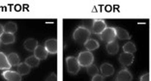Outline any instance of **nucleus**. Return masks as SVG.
I'll use <instances>...</instances> for the list:
<instances>
[{"mask_svg": "<svg viewBox=\"0 0 151 81\" xmlns=\"http://www.w3.org/2000/svg\"><path fill=\"white\" fill-rule=\"evenodd\" d=\"M10 68H11V66H10V64L8 62L7 56L3 52H0V70H8Z\"/></svg>", "mask_w": 151, "mask_h": 81, "instance_id": "f3484780", "label": "nucleus"}, {"mask_svg": "<svg viewBox=\"0 0 151 81\" xmlns=\"http://www.w3.org/2000/svg\"><path fill=\"white\" fill-rule=\"evenodd\" d=\"M0 45H1V41H0Z\"/></svg>", "mask_w": 151, "mask_h": 81, "instance_id": "cd10ccee", "label": "nucleus"}, {"mask_svg": "<svg viewBox=\"0 0 151 81\" xmlns=\"http://www.w3.org/2000/svg\"><path fill=\"white\" fill-rule=\"evenodd\" d=\"M0 41H1V43H4V45H10V43H14L16 41V37L14 34H9V33H3L1 36H0Z\"/></svg>", "mask_w": 151, "mask_h": 81, "instance_id": "f8f14e48", "label": "nucleus"}, {"mask_svg": "<svg viewBox=\"0 0 151 81\" xmlns=\"http://www.w3.org/2000/svg\"><path fill=\"white\" fill-rule=\"evenodd\" d=\"M23 45H24V48L27 51H34V49L38 46V42H37V40L30 38L25 41Z\"/></svg>", "mask_w": 151, "mask_h": 81, "instance_id": "4468645a", "label": "nucleus"}, {"mask_svg": "<svg viewBox=\"0 0 151 81\" xmlns=\"http://www.w3.org/2000/svg\"><path fill=\"white\" fill-rule=\"evenodd\" d=\"M77 60H78V64H80L81 68V67L86 68V67L90 66V65L93 64L94 56L90 51H87V50H86V51H82V52H81L80 54H78Z\"/></svg>", "mask_w": 151, "mask_h": 81, "instance_id": "f03ea898", "label": "nucleus"}, {"mask_svg": "<svg viewBox=\"0 0 151 81\" xmlns=\"http://www.w3.org/2000/svg\"><path fill=\"white\" fill-rule=\"evenodd\" d=\"M90 34L91 32L86 28V27L80 26L74 31L73 38L75 42L78 43H85L87 41L90 39Z\"/></svg>", "mask_w": 151, "mask_h": 81, "instance_id": "f257e3e1", "label": "nucleus"}, {"mask_svg": "<svg viewBox=\"0 0 151 81\" xmlns=\"http://www.w3.org/2000/svg\"><path fill=\"white\" fill-rule=\"evenodd\" d=\"M106 48H107V51L109 54H111V55H115L119 50V45H118L117 43L113 41V42L108 43Z\"/></svg>", "mask_w": 151, "mask_h": 81, "instance_id": "dca6fc26", "label": "nucleus"}, {"mask_svg": "<svg viewBox=\"0 0 151 81\" xmlns=\"http://www.w3.org/2000/svg\"><path fill=\"white\" fill-rule=\"evenodd\" d=\"M30 70H31V68H30L29 66H27L25 63H20L18 66V72L22 76L28 74L30 72Z\"/></svg>", "mask_w": 151, "mask_h": 81, "instance_id": "412c9836", "label": "nucleus"}, {"mask_svg": "<svg viewBox=\"0 0 151 81\" xmlns=\"http://www.w3.org/2000/svg\"><path fill=\"white\" fill-rule=\"evenodd\" d=\"M44 47L46 48L49 54H56L57 53V40L50 39L47 40L44 43Z\"/></svg>", "mask_w": 151, "mask_h": 81, "instance_id": "423d86ee", "label": "nucleus"}, {"mask_svg": "<svg viewBox=\"0 0 151 81\" xmlns=\"http://www.w3.org/2000/svg\"><path fill=\"white\" fill-rule=\"evenodd\" d=\"M92 81H105V80H104V77H103L102 75L97 74V75L92 77Z\"/></svg>", "mask_w": 151, "mask_h": 81, "instance_id": "393cba45", "label": "nucleus"}, {"mask_svg": "<svg viewBox=\"0 0 151 81\" xmlns=\"http://www.w3.org/2000/svg\"><path fill=\"white\" fill-rule=\"evenodd\" d=\"M66 66L68 72L73 74V75L77 74L81 70V66L78 64L77 58H75L73 56H69L66 58Z\"/></svg>", "mask_w": 151, "mask_h": 81, "instance_id": "7ed1b4c3", "label": "nucleus"}, {"mask_svg": "<svg viewBox=\"0 0 151 81\" xmlns=\"http://www.w3.org/2000/svg\"><path fill=\"white\" fill-rule=\"evenodd\" d=\"M123 50H124V52H126V53L134 54L137 51V47L135 45H134V43L129 42L123 45Z\"/></svg>", "mask_w": 151, "mask_h": 81, "instance_id": "4be33fe9", "label": "nucleus"}, {"mask_svg": "<svg viewBox=\"0 0 151 81\" xmlns=\"http://www.w3.org/2000/svg\"><path fill=\"white\" fill-rule=\"evenodd\" d=\"M46 81H57V74H56V72H51L50 75L47 77Z\"/></svg>", "mask_w": 151, "mask_h": 81, "instance_id": "b1692460", "label": "nucleus"}, {"mask_svg": "<svg viewBox=\"0 0 151 81\" xmlns=\"http://www.w3.org/2000/svg\"><path fill=\"white\" fill-rule=\"evenodd\" d=\"M115 30V34L117 36V38L119 40H130L131 39V36L128 33V31L125 29L121 28V27H114Z\"/></svg>", "mask_w": 151, "mask_h": 81, "instance_id": "ddd939ff", "label": "nucleus"}, {"mask_svg": "<svg viewBox=\"0 0 151 81\" xmlns=\"http://www.w3.org/2000/svg\"><path fill=\"white\" fill-rule=\"evenodd\" d=\"M86 72H87V73L89 74L90 76H95V75H97L98 74V72H99V70H98V68L96 67L95 65H90V66H88V67H86Z\"/></svg>", "mask_w": 151, "mask_h": 81, "instance_id": "5701e85b", "label": "nucleus"}, {"mask_svg": "<svg viewBox=\"0 0 151 81\" xmlns=\"http://www.w3.org/2000/svg\"><path fill=\"white\" fill-rule=\"evenodd\" d=\"M7 59H8V62L10 64V66L11 67H14V66H19L20 64V59L19 55L15 52H12L10 53L8 57H7Z\"/></svg>", "mask_w": 151, "mask_h": 81, "instance_id": "2eb2a0df", "label": "nucleus"}, {"mask_svg": "<svg viewBox=\"0 0 151 81\" xmlns=\"http://www.w3.org/2000/svg\"><path fill=\"white\" fill-rule=\"evenodd\" d=\"M139 81H149V74L145 73V74H143V75H142Z\"/></svg>", "mask_w": 151, "mask_h": 81, "instance_id": "a878e982", "label": "nucleus"}, {"mask_svg": "<svg viewBox=\"0 0 151 81\" xmlns=\"http://www.w3.org/2000/svg\"><path fill=\"white\" fill-rule=\"evenodd\" d=\"M116 37L114 27H107L104 31L100 34V38L102 41H104L106 43H111L114 41Z\"/></svg>", "mask_w": 151, "mask_h": 81, "instance_id": "20e7f679", "label": "nucleus"}, {"mask_svg": "<svg viewBox=\"0 0 151 81\" xmlns=\"http://www.w3.org/2000/svg\"><path fill=\"white\" fill-rule=\"evenodd\" d=\"M2 76L7 81H22V75L18 72H14V70H5L2 73Z\"/></svg>", "mask_w": 151, "mask_h": 81, "instance_id": "6e6552de", "label": "nucleus"}, {"mask_svg": "<svg viewBox=\"0 0 151 81\" xmlns=\"http://www.w3.org/2000/svg\"><path fill=\"white\" fill-rule=\"evenodd\" d=\"M27 66H29L30 68H36L39 66V64H40V60L39 59H37L35 56H29V57H27L26 60H25V62H24Z\"/></svg>", "mask_w": 151, "mask_h": 81, "instance_id": "aec40b11", "label": "nucleus"}, {"mask_svg": "<svg viewBox=\"0 0 151 81\" xmlns=\"http://www.w3.org/2000/svg\"><path fill=\"white\" fill-rule=\"evenodd\" d=\"M107 28V23H106L105 20L103 19H96L92 23V27L91 30L94 34H97V35H100V34L104 31V30Z\"/></svg>", "mask_w": 151, "mask_h": 81, "instance_id": "39448f33", "label": "nucleus"}, {"mask_svg": "<svg viewBox=\"0 0 151 81\" xmlns=\"http://www.w3.org/2000/svg\"><path fill=\"white\" fill-rule=\"evenodd\" d=\"M133 75L128 70H122L117 73L115 81H132Z\"/></svg>", "mask_w": 151, "mask_h": 81, "instance_id": "9b49d317", "label": "nucleus"}, {"mask_svg": "<svg viewBox=\"0 0 151 81\" xmlns=\"http://www.w3.org/2000/svg\"><path fill=\"white\" fill-rule=\"evenodd\" d=\"M134 59H135L134 54L123 52L120 54V56H119V63L121 64L122 66L128 67L130 65H132V63L134 62Z\"/></svg>", "mask_w": 151, "mask_h": 81, "instance_id": "0eeeda50", "label": "nucleus"}, {"mask_svg": "<svg viewBox=\"0 0 151 81\" xmlns=\"http://www.w3.org/2000/svg\"><path fill=\"white\" fill-rule=\"evenodd\" d=\"M3 33H4V27L0 24V36H1Z\"/></svg>", "mask_w": 151, "mask_h": 81, "instance_id": "bb28decb", "label": "nucleus"}, {"mask_svg": "<svg viewBox=\"0 0 151 81\" xmlns=\"http://www.w3.org/2000/svg\"><path fill=\"white\" fill-rule=\"evenodd\" d=\"M4 27V32L5 33H9V34H14L17 32V30H18V26L15 22L13 21H9L7 22L6 24L3 26Z\"/></svg>", "mask_w": 151, "mask_h": 81, "instance_id": "6ab92c4d", "label": "nucleus"}, {"mask_svg": "<svg viewBox=\"0 0 151 81\" xmlns=\"http://www.w3.org/2000/svg\"><path fill=\"white\" fill-rule=\"evenodd\" d=\"M47 55H49V53H47L46 48H45L43 45H38V46L36 47L35 49H34V56H35L37 59H39L40 61L47 59Z\"/></svg>", "mask_w": 151, "mask_h": 81, "instance_id": "9d476101", "label": "nucleus"}, {"mask_svg": "<svg viewBox=\"0 0 151 81\" xmlns=\"http://www.w3.org/2000/svg\"><path fill=\"white\" fill-rule=\"evenodd\" d=\"M85 48L87 49V51H92V50H96L99 47V43L96 40L93 39H89L86 43H84Z\"/></svg>", "mask_w": 151, "mask_h": 81, "instance_id": "a211bd4d", "label": "nucleus"}, {"mask_svg": "<svg viewBox=\"0 0 151 81\" xmlns=\"http://www.w3.org/2000/svg\"><path fill=\"white\" fill-rule=\"evenodd\" d=\"M100 70H101V75L103 77H109V76H111L114 73V68L109 63L103 64V65L101 66Z\"/></svg>", "mask_w": 151, "mask_h": 81, "instance_id": "1a4fd4ad", "label": "nucleus"}]
</instances>
